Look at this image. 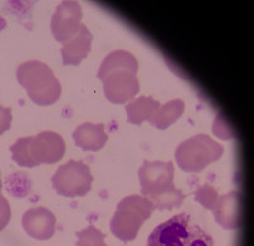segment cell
Wrapping results in <instances>:
<instances>
[{
    "label": "cell",
    "mask_w": 254,
    "mask_h": 246,
    "mask_svg": "<svg viewBox=\"0 0 254 246\" xmlns=\"http://www.w3.org/2000/svg\"><path fill=\"white\" fill-rule=\"evenodd\" d=\"M12 159L18 165L35 168L41 164H55L66 152L63 137L52 131H44L36 136L22 137L10 146Z\"/></svg>",
    "instance_id": "1"
},
{
    "label": "cell",
    "mask_w": 254,
    "mask_h": 246,
    "mask_svg": "<svg viewBox=\"0 0 254 246\" xmlns=\"http://www.w3.org/2000/svg\"><path fill=\"white\" fill-rule=\"evenodd\" d=\"M147 246H215L203 229L194 225L187 213L176 214L160 223L149 236Z\"/></svg>",
    "instance_id": "2"
},
{
    "label": "cell",
    "mask_w": 254,
    "mask_h": 246,
    "mask_svg": "<svg viewBox=\"0 0 254 246\" xmlns=\"http://www.w3.org/2000/svg\"><path fill=\"white\" fill-rule=\"evenodd\" d=\"M19 84L27 90L28 97L37 105L55 104L61 96V84L52 70L37 60L27 61L17 69Z\"/></svg>",
    "instance_id": "3"
},
{
    "label": "cell",
    "mask_w": 254,
    "mask_h": 246,
    "mask_svg": "<svg viewBox=\"0 0 254 246\" xmlns=\"http://www.w3.org/2000/svg\"><path fill=\"white\" fill-rule=\"evenodd\" d=\"M155 211L153 202L144 196H128L119 203L111 221V231L122 241L137 236L142 223Z\"/></svg>",
    "instance_id": "4"
},
{
    "label": "cell",
    "mask_w": 254,
    "mask_h": 246,
    "mask_svg": "<svg viewBox=\"0 0 254 246\" xmlns=\"http://www.w3.org/2000/svg\"><path fill=\"white\" fill-rule=\"evenodd\" d=\"M224 148L207 135L199 133L179 144L176 150V161L186 173H201L210 164L217 161Z\"/></svg>",
    "instance_id": "5"
},
{
    "label": "cell",
    "mask_w": 254,
    "mask_h": 246,
    "mask_svg": "<svg viewBox=\"0 0 254 246\" xmlns=\"http://www.w3.org/2000/svg\"><path fill=\"white\" fill-rule=\"evenodd\" d=\"M51 182L54 189L64 197H83L92 189L93 175L85 162L70 160L56 170Z\"/></svg>",
    "instance_id": "6"
},
{
    "label": "cell",
    "mask_w": 254,
    "mask_h": 246,
    "mask_svg": "<svg viewBox=\"0 0 254 246\" xmlns=\"http://www.w3.org/2000/svg\"><path fill=\"white\" fill-rule=\"evenodd\" d=\"M141 193L144 197L154 196L171 191L174 187V165L171 161H149L144 160V164L139 170Z\"/></svg>",
    "instance_id": "7"
},
{
    "label": "cell",
    "mask_w": 254,
    "mask_h": 246,
    "mask_svg": "<svg viewBox=\"0 0 254 246\" xmlns=\"http://www.w3.org/2000/svg\"><path fill=\"white\" fill-rule=\"evenodd\" d=\"M106 98L113 104H126L140 92L136 73L127 69L115 70L102 79Z\"/></svg>",
    "instance_id": "8"
},
{
    "label": "cell",
    "mask_w": 254,
    "mask_h": 246,
    "mask_svg": "<svg viewBox=\"0 0 254 246\" xmlns=\"http://www.w3.org/2000/svg\"><path fill=\"white\" fill-rule=\"evenodd\" d=\"M83 10L76 1H64L51 18V32L56 41L65 44L75 37L81 27Z\"/></svg>",
    "instance_id": "9"
},
{
    "label": "cell",
    "mask_w": 254,
    "mask_h": 246,
    "mask_svg": "<svg viewBox=\"0 0 254 246\" xmlns=\"http://www.w3.org/2000/svg\"><path fill=\"white\" fill-rule=\"evenodd\" d=\"M22 225L31 238L47 240L55 234L56 218L54 213L45 207H36L23 214Z\"/></svg>",
    "instance_id": "10"
},
{
    "label": "cell",
    "mask_w": 254,
    "mask_h": 246,
    "mask_svg": "<svg viewBox=\"0 0 254 246\" xmlns=\"http://www.w3.org/2000/svg\"><path fill=\"white\" fill-rule=\"evenodd\" d=\"M215 220L222 229L237 230L240 227V194L238 191L220 196L214 211Z\"/></svg>",
    "instance_id": "11"
},
{
    "label": "cell",
    "mask_w": 254,
    "mask_h": 246,
    "mask_svg": "<svg viewBox=\"0 0 254 246\" xmlns=\"http://www.w3.org/2000/svg\"><path fill=\"white\" fill-rule=\"evenodd\" d=\"M93 36L89 32L87 26L81 24L79 32L75 37L65 42L61 49V57H63L64 65H72L78 66L84 58H87L92 47Z\"/></svg>",
    "instance_id": "12"
},
{
    "label": "cell",
    "mask_w": 254,
    "mask_h": 246,
    "mask_svg": "<svg viewBox=\"0 0 254 246\" xmlns=\"http://www.w3.org/2000/svg\"><path fill=\"white\" fill-rule=\"evenodd\" d=\"M72 137L76 146L84 151H99L108 140L104 126L101 123H83L74 131Z\"/></svg>",
    "instance_id": "13"
},
{
    "label": "cell",
    "mask_w": 254,
    "mask_h": 246,
    "mask_svg": "<svg viewBox=\"0 0 254 246\" xmlns=\"http://www.w3.org/2000/svg\"><path fill=\"white\" fill-rule=\"evenodd\" d=\"M121 69L131 70V71L137 74L139 61L136 60L132 53L127 52L125 49H117V51H113L110 55L106 56V58L102 61V65L98 70V78L102 80L104 76L115 71V70Z\"/></svg>",
    "instance_id": "14"
},
{
    "label": "cell",
    "mask_w": 254,
    "mask_h": 246,
    "mask_svg": "<svg viewBox=\"0 0 254 246\" xmlns=\"http://www.w3.org/2000/svg\"><path fill=\"white\" fill-rule=\"evenodd\" d=\"M160 107V103L153 97H139L131 100L126 105L127 119L132 125H141L142 122L149 121Z\"/></svg>",
    "instance_id": "15"
},
{
    "label": "cell",
    "mask_w": 254,
    "mask_h": 246,
    "mask_svg": "<svg viewBox=\"0 0 254 246\" xmlns=\"http://www.w3.org/2000/svg\"><path fill=\"white\" fill-rule=\"evenodd\" d=\"M185 110V103L181 99H174V100L168 101L163 107H159L155 114L149 119V123L159 130H165L171 125H173L177 119L181 118Z\"/></svg>",
    "instance_id": "16"
},
{
    "label": "cell",
    "mask_w": 254,
    "mask_h": 246,
    "mask_svg": "<svg viewBox=\"0 0 254 246\" xmlns=\"http://www.w3.org/2000/svg\"><path fill=\"white\" fill-rule=\"evenodd\" d=\"M186 196L183 194V192L181 189L173 188L171 191L163 192V193L158 194V196H154L150 197L149 199L153 202L155 209H173L179 207L182 204V202L185 200Z\"/></svg>",
    "instance_id": "17"
},
{
    "label": "cell",
    "mask_w": 254,
    "mask_h": 246,
    "mask_svg": "<svg viewBox=\"0 0 254 246\" xmlns=\"http://www.w3.org/2000/svg\"><path fill=\"white\" fill-rule=\"evenodd\" d=\"M76 235H78L76 246H107L104 243V235L94 226H88Z\"/></svg>",
    "instance_id": "18"
},
{
    "label": "cell",
    "mask_w": 254,
    "mask_h": 246,
    "mask_svg": "<svg viewBox=\"0 0 254 246\" xmlns=\"http://www.w3.org/2000/svg\"><path fill=\"white\" fill-rule=\"evenodd\" d=\"M194 196H196L197 202L201 203L205 208L210 209V211H214L220 197L216 189L214 187L208 186V184L199 187L196 193H194Z\"/></svg>",
    "instance_id": "19"
},
{
    "label": "cell",
    "mask_w": 254,
    "mask_h": 246,
    "mask_svg": "<svg viewBox=\"0 0 254 246\" xmlns=\"http://www.w3.org/2000/svg\"><path fill=\"white\" fill-rule=\"evenodd\" d=\"M10 217H12V209L9 206V202L0 192V231H3L8 226Z\"/></svg>",
    "instance_id": "20"
},
{
    "label": "cell",
    "mask_w": 254,
    "mask_h": 246,
    "mask_svg": "<svg viewBox=\"0 0 254 246\" xmlns=\"http://www.w3.org/2000/svg\"><path fill=\"white\" fill-rule=\"evenodd\" d=\"M12 126V109L0 105V135L10 128Z\"/></svg>",
    "instance_id": "21"
},
{
    "label": "cell",
    "mask_w": 254,
    "mask_h": 246,
    "mask_svg": "<svg viewBox=\"0 0 254 246\" xmlns=\"http://www.w3.org/2000/svg\"><path fill=\"white\" fill-rule=\"evenodd\" d=\"M221 125H224V119H222L221 116H217L216 121H215L214 127H216V128L220 127V130L214 131V132L216 133V136H219L220 139H225V140L231 139V137L234 136V135H233V131L230 130V127H229L228 125L226 126H221Z\"/></svg>",
    "instance_id": "22"
},
{
    "label": "cell",
    "mask_w": 254,
    "mask_h": 246,
    "mask_svg": "<svg viewBox=\"0 0 254 246\" xmlns=\"http://www.w3.org/2000/svg\"><path fill=\"white\" fill-rule=\"evenodd\" d=\"M1 175V174H0ZM1 189H3V182H1V177H0V192H1Z\"/></svg>",
    "instance_id": "23"
}]
</instances>
